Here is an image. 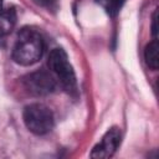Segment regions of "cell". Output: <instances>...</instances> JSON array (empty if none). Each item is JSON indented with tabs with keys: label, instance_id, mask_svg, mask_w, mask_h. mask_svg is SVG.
<instances>
[{
	"label": "cell",
	"instance_id": "1",
	"mask_svg": "<svg viewBox=\"0 0 159 159\" xmlns=\"http://www.w3.org/2000/svg\"><path fill=\"white\" fill-rule=\"evenodd\" d=\"M45 42L40 32L32 29H22L12 48V58L21 66L36 63L43 55Z\"/></svg>",
	"mask_w": 159,
	"mask_h": 159
},
{
	"label": "cell",
	"instance_id": "2",
	"mask_svg": "<svg viewBox=\"0 0 159 159\" xmlns=\"http://www.w3.org/2000/svg\"><path fill=\"white\" fill-rule=\"evenodd\" d=\"M47 65H48L51 72L56 76V78L61 83L62 88L67 93L75 94L77 92L76 76H75V71L68 61L67 53L62 48H53L50 52Z\"/></svg>",
	"mask_w": 159,
	"mask_h": 159
},
{
	"label": "cell",
	"instance_id": "3",
	"mask_svg": "<svg viewBox=\"0 0 159 159\" xmlns=\"http://www.w3.org/2000/svg\"><path fill=\"white\" fill-rule=\"evenodd\" d=\"M24 122L27 129L37 135L48 133L53 127V114L42 103H32L24 109Z\"/></svg>",
	"mask_w": 159,
	"mask_h": 159
},
{
	"label": "cell",
	"instance_id": "4",
	"mask_svg": "<svg viewBox=\"0 0 159 159\" xmlns=\"http://www.w3.org/2000/svg\"><path fill=\"white\" fill-rule=\"evenodd\" d=\"M22 84L30 94L36 97H42L53 92L56 87V81L50 72L36 71L26 75L22 78Z\"/></svg>",
	"mask_w": 159,
	"mask_h": 159
},
{
	"label": "cell",
	"instance_id": "5",
	"mask_svg": "<svg viewBox=\"0 0 159 159\" xmlns=\"http://www.w3.org/2000/svg\"><path fill=\"white\" fill-rule=\"evenodd\" d=\"M122 139L120 129L117 127H113L106 132V134L102 137L101 142L93 148L91 152L92 158H109L114 154V152L118 149Z\"/></svg>",
	"mask_w": 159,
	"mask_h": 159
},
{
	"label": "cell",
	"instance_id": "6",
	"mask_svg": "<svg viewBox=\"0 0 159 159\" xmlns=\"http://www.w3.org/2000/svg\"><path fill=\"white\" fill-rule=\"evenodd\" d=\"M16 24V12L14 9H0V37L11 32Z\"/></svg>",
	"mask_w": 159,
	"mask_h": 159
},
{
	"label": "cell",
	"instance_id": "7",
	"mask_svg": "<svg viewBox=\"0 0 159 159\" xmlns=\"http://www.w3.org/2000/svg\"><path fill=\"white\" fill-rule=\"evenodd\" d=\"M158 42L154 39L152 42H149L144 50V60L149 68L157 70L159 65V56H158Z\"/></svg>",
	"mask_w": 159,
	"mask_h": 159
},
{
	"label": "cell",
	"instance_id": "8",
	"mask_svg": "<svg viewBox=\"0 0 159 159\" xmlns=\"http://www.w3.org/2000/svg\"><path fill=\"white\" fill-rule=\"evenodd\" d=\"M96 2L103 7L109 16H116L122 9L124 0H96Z\"/></svg>",
	"mask_w": 159,
	"mask_h": 159
},
{
	"label": "cell",
	"instance_id": "9",
	"mask_svg": "<svg viewBox=\"0 0 159 159\" xmlns=\"http://www.w3.org/2000/svg\"><path fill=\"white\" fill-rule=\"evenodd\" d=\"M36 5L41 6V7H46V9H52L56 6L57 0H32Z\"/></svg>",
	"mask_w": 159,
	"mask_h": 159
},
{
	"label": "cell",
	"instance_id": "10",
	"mask_svg": "<svg viewBox=\"0 0 159 159\" xmlns=\"http://www.w3.org/2000/svg\"><path fill=\"white\" fill-rule=\"evenodd\" d=\"M157 22H158V11L155 10L153 14V21H152V32H153L154 39L157 37Z\"/></svg>",
	"mask_w": 159,
	"mask_h": 159
},
{
	"label": "cell",
	"instance_id": "11",
	"mask_svg": "<svg viewBox=\"0 0 159 159\" xmlns=\"http://www.w3.org/2000/svg\"><path fill=\"white\" fill-rule=\"evenodd\" d=\"M2 2H4V0H0V9H2Z\"/></svg>",
	"mask_w": 159,
	"mask_h": 159
}]
</instances>
